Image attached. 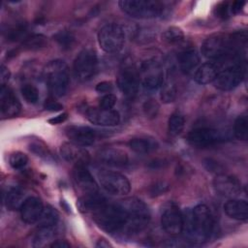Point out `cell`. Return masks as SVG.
I'll list each match as a JSON object with an SVG mask.
<instances>
[{
    "label": "cell",
    "instance_id": "cell-1",
    "mask_svg": "<svg viewBox=\"0 0 248 248\" xmlns=\"http://www.w3.org/2000/svg\"><path fill=\"white\" fill-rule=\"evenodd\" d=\"M183 215L182 232L187 241L200 244L207 241L213 232L214 221L209 208L205 204H198L187 208Z\"/></svg>",
    "mask_w": 248,
    "mask_h": 248
},
{
    "label": "cell",
    "instance_id": "cell-2",
    "mask_svg": "<svg viewBox=\"0 0 248 248\" xmlns=\"http://www.w3.org/2000/svg\"><path fill=\"white\" fill-rule=\"evenodd\" d=\"M92 214L94 222L104 231L111 234L126 235L128 228V212L122 202L104 203Z\"/></svg>",
    "mask_w": 248,
    "mask_h": 248
},
{
    "label": "cell",
    "instance_id": "cell-3",
    "mask_svg": "<svg viewBox=\"0 0 248 248\" xmlns=\"http://www.w3.org/2000/svg\"><path fill=\"white\" fill-rule=\"evenodd\" d=\"M43 76L53 96L62 97L66 94L70 82V76L69 68L63 60L55 59L49 61L44 68Z\"/></svg>",
    "mask_w": 248,
    "mask_h": 248
},
{
    "label": "cell",
    "instance_id": "cell-4",
    "mask_svg": "<svg viewBox=\"0 0 248 248\" xmlns=\"http://www.w3.org/2000/svg\"><path fill=\"white\" fill-rule=\"evenodd\" d=\"M227 58L230 64L224 69L219 70L213 80L214 87L222 91L235 88L242 81L245 74V67L239 54H228Z\"/></svg>",
    "mask_w": 248,
    "mask_h": 248
},
{
    "label": "cell",
    "instance_id": "cell-5",
    "mask_svg": "<svg viewBox=\"0 0 248 248\" xmlns=\"http://www.w3.org/2000/svg\"><path fill=\"white\" fill-rule=\"evenodd\" d=\"M128 212L127 235L142 231L150 221V212L147 205L140 200L130 198L122 201Z\"/></svg>",
    "mask_w": 248,
    "mask_h": 248
},
{
    "label": "cell",
    "instance_id": "cell-6",
    "mask_svg": "<svg viewBox=\"0 0 248 248\" xmlns=\"http://www.w3.org/2000/svg\"><path fill=\"white\" fill-rule=\"evenodd\" d=\"M118 5L125 14L140 19L157 17L165 9L164 3L152 0H122Z\"/></svg>",
    "mask_w": 248,
    "mask_h": 248
},
{
    "label": "cell",
    "instance_id": "cell-7",
    "mask_svg": "<svg viewBox=\"0 0 248 248\" xmlns=\"http://www.w3.org/2000/svg\"><path fill=\"white\" fill-rule=\"evenodd\" d=\"M98 43L101 48L108 53L120 51L125 43V29L116 23L103 26L98 33Z\"/></svg>",
    "mask_w": 248,
    "mask_h": 248
},
{
    "label": "cell",
    "instance_id": "cell-8",
    "mask_svg": "<svg viewBox=\"0 0 248 248\" xmlns=\"http://www.w3.org/2000/svg\"><path fill=\"white\" fill-rule=\"evenodd\" d=\"M101 187L111 195H126L131 190V184L128 178L117 171L100 170L97 173Z\"/></svg>",
    "mask_w": 248,
    "mask_h": 248
},
{
    "label": "cell",
    "instance_id": "cell-9",
    "mask_svg": "<svg viewBox=\"0 0 248 248\" xmlns=\"http://www.w3.org/2000/svg\"><path fill=\"white\" fill-rule=\"evenodd\" d=\"M98 69V58L92 48L82 49L74 61V73L79 81L91 79Z\"/></svg>",
    "mask_w": 248,
    "mask_h": 248
},
{
    "label": "cell",
    "instance_id": "cell-10",
    "mask_svg": "<svg viewBox=\"0 0 248 248\" xmlns=\"http://www.w3.org/2000/svg\"><path fill=\"white\" fill-rule=\"evenodd\" d=\"M161 225L170 234H178L182 232L183 215L176 203L169 202L162 207Z\"/></svg>",
    "mask_w": 248,
    "mask_h": 248
},
{
    "label": "cell",
    "instance_id": "cell-11",
    "mask_svg": "<svg viewBox=\"0 0 248 248\" xmlns=\"http://www.w3.org/2000/svg\"><path fill=\"white\" fill-rule=\"evenodd\" d=\"M142 74V86L147 90H155L164 82V73L160 68V62L156 58H150L140 64Z\"/></svg>",
    "mask_w": 248,
    "mask_h": 248
},
{
    "label": "cell",
    "instance_id": "cell-12",
    "mask_svg": "<svg viewBox=\"0 0 248 248\" xmlns=\"http://www.w3.org/2000/svg\"><path fill=\"white\" fill-rule=\"evenodd\" d=\"M202 53L209 59H221L230 53L229 37L223 34H213L207 37L202 45Z\"/></svg>",
    "mask_w": 248,
    "mask_h": 248
},
{
    "label": "cell",
    "instance_id": "cell-13",
    "mask_svg": "<svg viewBox=\"0 0 248 248\" xmlns=\"http://www.w3.org/2000/svg\"><path fill=\"white\" fill-rule=\"evenodd\" d=\"M117 85L120 91L128 98H133L137 95L140 85L139 75L134 66L125 63L120 69L117 76Z\"/></svg>",
    "mask_w": 248,
    "mask_h": 248
},
{
    "label": "cell",
    "instance_id": "cell-14",
    "mask_svg": "<svg viewBox=\"0 0 248 248\" xmlns=\"http://www.w3.org/2000/svg\"><path fill=\"white\" fill-rule=\"evenodd\" d=\"M84 115L92 124L99 126H115L120 121V115L115 109L102 108H87Z\"/></svg>",
    "mask_w": 248,
    "mask_h": 248
},
{
    "label": "cell",
    "instance_id": "cell-15",
    "mask_svg": "<svg viewBox=\"0 0 248 248\" xmlns=\"http://www.w3.org/2000/svg\"><path fill=\"white\" fill-rule=\"evenodd\" d=\"M187 140L194 146L206 147L220 141L221 135L216 129L201 127L190 131Z\"/></svg>",
    "mask_w": 248,
    "mask_h": 248
},
{
    "label": "cell",
    "instance_id": "cell-16",
    "mask_svg": "<svg viewBox=\"0 0 248 248\" xmlns=\"http://www.w3.org/2000/svg\"><path fill=\"white\" fill-rule=\"evenodd\" d=\"M21 105L11 88L1 85L0 90V111L2 118H11L19 114Z\"/></svg>",
    "mask_w": 248,
    "mask_h": 248
},
{
    "label": "cell",
    "instance_id": "cell-17",
    "mask_svg": "<svg viewBox=\"0 0 248 248\" xmlns=\"http://www.w3.org/2000/svg\"><path fill=\"white\" fill-rule=\"evenodd\" d=\"M213 187L218 195L227 198H233L241 191V183L236 177L223 173L213 179Z\"/></svg>",
    "mask_w": 248,
    "mask_h": 248
},
{
    "label": "cell",
    "instance_id": "cell-18",
    "mask_svg": "<svg viewBox=\"0 0 248 248\" xmlns=\"http://www.w3.org/2000/svg\"><path fill=\"white\" fill-rule=\"evenodd\" d=\"M72 175L75 185L83 194L98 192V184L85 165L75 166Z\"/></svg>",
    "mask_w": 248,
    "mask_h": 248
},
{
    "label": "cell",
    "instance_id": "cell-19",
    "mask_svg": "<svg viewBox=\"0 0 248 248\" xmlns=\"http://www.w3.org/2000/svg\"><path fill=\"white\" fill-rule=\"evenodd\" d=\"M65 134L71 142L82 147L93 144L96 140V132L87 126H68Z\"/></svg>",
    "mask_w": 248,
    "mask_h": 248
},
{
    "label": "cell",
    "instance_id": "cell-20",
    "mask_svg": "<svg viewBox=\"0 0 248 248\" xmlns=\"http://www.w3.org/2000/svg\"><path fill=\"white\" fill-rule=\"evenodd\" d=\"M61 157L69 163L77 165H87L90 160L89 153L82 148V146L77 145L73 142H64L59 149Z\"/></svg>",
    "mask_w": 248,
    "mask_h": 248
},
{
    "label": "cell",
    "instance_id": "cell-21",
    "mask_svg": "<svg viewBox=\"0 0 248 248\" xmlns=\"http://www.w3.org/2000/svg\"><path fill=\"white\" fill-rule=\"evenodd\" d=\"M43 210L44 206L41 200L36 197H29L24 200L19 212L23 222L27 224H34L38 222Z\"/></svg>",
    "mask_w": 248,
    "mask_h": 248
},
{
    "label": "cell",
    "instance_id": "cell-22",
    "mask_svg": "<svg viewBox=\"0 0 248 248\" xmlns=\"http://www.w3.org/2000/svg\"><path fill=\"white\" fill-rule=\"evenodd\" d=\"M98 160L110 167H123L128 164V155L119 148L107 147L98 153Z\"/></svg>",
    "mask_w": 248,
    "mask_h": 248
},
{
    "label": "cell",
    "instance_id": "cell-23",
    "mask_svg": "<svg viewBox=\"0 0 248 248\" xmlns=\"http://www.w3.org/2000/svg\"><path fill=\"white\" fill-rule=\"evenodd\" d=\"M106 202V199L101 194H99V192H96L83 194L81 197L78 198L77 205L81 212L93 213Z\"/></svg>",
    "mask_w": 248,
    "mask_h": 248
},
{
    "label": "cell",
    "instance_id": "cell-24",
    "mask_svg": "<svg viewBox=\"0 0 248 248\" xmlns=\"http://www.w3.org/2000/svg\"><path fill=\"white\" fill-rule=\"evenodd\" d=\"M225 213L235 220L246 221L248 217V204L244 200L232 199L224 204Z\"/></svg>",
    "mask_w": 248,
    "mask_h": 248
},
{
    "label": "cell",
    "instance_id": "cell-25",
    "mask_svg": "<svg viewBox=\"0 0 248 248\" xmlns=\"http://www.w3.org/2000/svg\"><path fill=\"white\" fill-rule=\"evenodd\" d=\"M200 63V56L196 49L188 48L180 52L178 56V64L183 74H190Z\"/></svg>",
    "mask_w": 248,
    "mask_h": 248
},
{
    "label": "cell",
    "instance_id": "cell-26",
    "mask_svg": "<svg viewBox=\"0 0 248 248\" xmlns=\"http://www.w3.org/2000/svg\"><path fill=\"white\" fill-rule=\"evenodd\" d=\"M219 70V66L214 63H203L197 69L194 75V79L199 84H207L209 82H213Z\"/></svg>",
    "mask_w": 248,
    "mask_h": 248
},
{
    "label": "cell",
    "instance_id": "cell-27",
    "mask_svg": "<svg viewBox=\"0 0 248 248\" xmlns=\"http://www.w3.org/2000/svg\"><path fill=\"white\" fill-rule=\"evenodd\" d=\"M129 146L139 154H147L156 150L159 146L158 141L151 137H137L129 140Z\"/></svg>",
    "mask_w": 248,
    "mask_h": 248
},
{
    "label": "cell",
    "instance_id": "cell-28",
    "mask_svg": "<svg viewBox=\"0 0 248 248\" xmlns=\"http://www.w3.org/2000/svg\"><path fill=\"white\" fill-rule=\"evenodd\" d=\"M24 194L23 192L16 187L10 188L7 193L4 195V202L8 209L10 210H17L20 209L24 202Z\"/></svg>",
    "mask_w": 248,
    "mask_h": 248
},
{
    "label": "cell",
    "instance_id": "cell-29",
    "mask_svg": "<svg viewBox=\"0 0 248 248\" xmlns=\"http://www.w3.org/2000/svg\"><path fill=\"white\" fill-rule=\"evenodd\" d=\"M56 235L55 227L51 228H39V231L34 236L33 246L34 247H45L49 246L54 240V236Z\"/></svg>",
    "mask_w": 248,
    "mask_h": 248
},
{
    "label": "cell",
    "instance_id": "cell-30",
    "mask_svg": "<svg viewBox=\"0 0 248 248\" xmlns=\"http://www.w3.org/2000/svg\"><path fill=\"white\" fill-rule=\"evenodd\" d=\"M58 219H59L58 212L50 205H46V207H44V210L38 220L39 228L56 227L58 223Z\"/></svg>",
    "mask_w": 248,
    "mask_h": 248
},
{
    "label": "cell",
    "instance_id": "cell-31",
    "mask_svg": "<svg viewBox=\"0 0 248 248\" xmlns=\"http://www.w3.org/2000/svg\"><path fill=\"white\" fill-rule=\"evenodd\" d=\"M176 96H177L176 83L170 78L168 80H164L161 86V93H160L161 100L165 104H169L173 102L176 99Z\"/></svg>",
    "mask_w": 248,
    "mask_h": 248
},
{
    "label": "cell",
    "instance_id": "cell-32",
    "mask_svg": "<svg viewBox=\"0 0 248 248\" xmlns=\"http://www.w3.org/2000/svg\"><path fill=\"white\" fill-rule=\"evenodd\" d=\"M47 45V40L44 35L33 34L27 36L23 41L21 46L28 50H37L45 47Z\"/></svg>",
    "mask_w": 248,
    "mask_h": 248
},
{
    "label": "cell",
    "instance_id": "cell-33",
    "mask_svg": "<svg viewBox=\"0 0 248 248\" xmlns=\"http://www.w3.org/2000/svg\"><path fill=\"white\" fill-rule=\"evenodd\" d=\"M184 124H185L184 116L178 111L173 112L170 116L169 121H168L169 134L172 137H175V136L179 135L182 132L183 128H184Z\"/></svg>",
    "mask_w": 248,
    "mask_h": 248
},
{
    "label": "cell",
    "instance_id": "cell-34",
    "mask_svg": "<svg viewBox=\"0 0 248 248\" xmlns=\"http://www.w3.org/2000/svg\"><path fill=\"white\" fill-rule=\"evenodd\" d=\"M233 134L237 140H246L248 138V119L246 115H239L233 125Z\"/></svg>",
    "mask_w": 248,
    "mask_h": 248
},
{
    "label": "cell",
    "instance_id": "cell-35",
    "mask_svg": "<svg viewBox=\"0 0 248 248\" xmlns=\"http://www.w3.org/2000/svg\"><path fill=\"white\" fill-rule=\"evenodd\" d=\"M27 36V26L25 23H18L13 27H10L6 31V38L10 42H16L18 40H24Z\"/></svg>",
    "mask_w": 248,
    "mask_h": 248
},
{
    "label": "cell",
    "instance_id": "cell-36",
    "mask_svg": "<svg viewBox=\"0 0 248 248\" xmlns=\"http://www.w3.org/2000/svg\"><path fill=\"white\" fill-rule=\"evenodd\" d=\"M163 39L168 44H171V45L180 44L184 40V33L179 27L170 26L164 31Z\"/></svg>",
    "mask_w": 248,
    "mask_h": 248
},
{
    "label": "cell",
    "instance_id": "cell-37",
    "mask_svg": "<svg viewBox=\"0 0 248 248\" xmlns=\"http://www.w3.org/2000/svg\"><path fill=\"white\" fill-rule=\"evenodd\" d=\"M53 39L63 49H69L75 43V36L68 30H60L53 35Z\"/></svg>",
    "mask_w": 248,
    "mask_h": 248
},
{
    "label": "cell",
    "instance_id": "cell-38",
    "mask_svg": "<svg viewBox=\"0 0 248 248\" xmlns=\"http://www.w3.org/2000/svg\"><path fill=\"white\" fill-rule=\"evenodd\" d=\"M10 166L15 170H20L24 168L28 163V157L26 154L20 151L13 152L9 157Z\"/></svg>",
    "mask_w": 248,
    "mask_h": 248
},
{
    "label": "cell",
    "instance_id": "cell-39",
    "mask_svg": "<svg viewBox=\"0 0 248 248\" xmlns=\"http://www.w3.org/2000/svg\"><path fill=\"white\" fill-rule=\"evenodd\" d=\"M20 92L23 98L30 104H36L39 100V91L33 84H23L21 86Z\"/></svg>",
    "mask_w": 248,
    "mask_h": 248
},
{
    "label": "cell",
    "instance_id": "cell-40",
    "mask_svg": "<svg viewBox=\"0 0 248 248\" xmlns=\"http://www.w3.org/2000/svg\"><path fill=\"white\" fill-rule=\"evenodd\" d=\"M159 109L160 106L154 99H148L142 105V111L145 117L148 119H154L158 115Z\"/></svg>",
    "mask_w": 248,
    "mask_h": 248
},
{
    "label": "cell",
    "instance_id": "cell-41",
    "mask_svg": "<svg viewBox=\"0 0 248 248\" xmlns=\"http://www.w3.org/2000/svg\"><path fill=\"white\" fill-rule=\"evenodd\" d=\"M30 150L36 154L37 156L45 159V160H51L52 159V156H51V153L50 151L48 150L47 146H46L42 141H35V142H32L30 143Z\"/></svg>",
    "mask_w": 248,
    "mask_h": 248
},
{
    "label": "cell",
    "instance_id": "cell-42",
    "mask_svg": "<svg viewBox=\"0 0 248 248\" xmlns=\"http://www.w3.org/2000/svg\"><path fill=\"white\" fill-rule=\"evenodd\" d=\"M170 190V184L166 181H156L149 187V195L151 197H158Z\"/></svg>",
    "mask_w": 248,
    "mask_h": 248
},
{
    "label": "cell",
    "instance_id": "cell-43",
    "mask_svg": "<svg viewBox=\"0 0 248 248\" xmlns=\"http://www.w3.org/2000/svg\"><path fill=\"white\" fill-rule=\"evenodd\" d=\"M154 38V33L149 28H138L135 30V39L139 43H148Z\"/></svg>",
    "mask_w": 248,
    "mask_h": 248
},
{
    "label": "cell",
    "instance_id": "cell-44",
    "mask_svg": "<svg viewBox=\"0 0 248 248\" xmlns=\"http://www.w3.org/2000/svg\"><path fill=\"white\" fill-rule=\"evenodd\" d=\"M116 101H117V99L113 94L108 93L101 97V99L99 101V107L102 108L110 109L114 107V105L116 104Z\"/></svg>",
    "mask_w": 248,
    "mask_h": 248
},
{
    "label": "cell",
    "instance_id": "cell-45",
    "mask_svg": "<svg viewBox=\"0 0 248 248\" xmlns=\"http://www.w3.org/2000/svg\"><path fill=\"white\" fill-rule=\"evenodd\" d=\"M44 108L49 111H59L63 108V106L53 98H47L44 103Z\"/></svg>",
    "mask_w": 248,
    "mask_h": 248
},
{
    "label": "cell",
    "instance_id": "cell-46",
    "mask_svg": "<svg viewBox=\"0 0 248 248\" xmlns=\"http://www.w3.org/2000/svg\"><path fill=\"white\" fill-rule=\"evenodd\" d=\"M229 11H230V8L227 2L220 3L219 5L216 6V9H215L216 16L221 18H227L229 16Z\"/></svg>",
    "mask_w": 248,
    "mask_h": 248
},
{
    "label": "cell",
    "instance_id": "cell-47",
    "mask_svg": "<svg viewBox=\"0 0 248 248\" xmlns=\"http://www.w3.org/2000/svg\"><path fill=\"white\" fill-rule=\"evenodd\" d=\"M96 91L99 93H110L113 89V85L110 81H101L96 85Z\"/></svg>",
    "mask_w": 248,
    "mask_h": 248
},
{
    "label": "cell",
    "instance_id": "cell-48",
    "mask_svg": "<svg viewBox=\"0 0 248 248\" xmlns=\"http://www.w3.org/2000/svg\"><path fill=\"white\" fill-rule=\"evenodd\" d=\"M10 77H11V73L9 69L4 64H1V67H0L1 85H6V82H8V80L10 79Z\"/></svg>",
    "mask_w": 248,
    "mask_h": 248
},
{
    "label": "cell",
    "instance_id": "cell-49",
    "mask_svg": "<svg viewBox=\"0 0 248 248\" xmlns=\"http://www.w3.org/2000/svg\"><path fill=\"white\" fill-rule=\"evenodd\" d=\"M68 117V113L67 112H63V113H60L52 118H49L48 119V123L52 124V125H55V124H60L62 122H64Z\"/></svg>",
    "mask_w": 248,
    "mask_h": 248
},
{
    "label": "cell",
    "instance_id": "cell-50",
    "mask_svg": "<svg viewBox=\"0 0 248 248\" xmlns=\"http://www.w3.org/2000/svg\"><path fill=\"white\" fill-rule=\"evenodd\" d=\"M244 5H245L244 1H234V2H232L230 10L232 14H238L242 10Z\"/></svg>",
    "mask_w": 248,
    "mask_h": 248
},
{
    "label": "cell",
    "instance_id": "cell-51",
    "mask_svg": "<svg viewBox=\"0 0 248 248\" xmlns=\"http://www.w3.org/2000/svg\"><path fill=\"white\" fill-rule=\"evenodd\" d=\"M49 246L55 247V248H69V247H71V244L69 242H67L66 240L57 239V240H54Z\"/></svg>",
    "mask_w": 248,
    "mask_h": 248
},
{
    "label": "cell",
    "instance_id": "cell-52",
    "mask_svg": "<svg viewBox=\"0 0 248 248\" xmlns=\"http://www.w3.org/2000/svg\"><path fill=\"white\" fill-rule=\"evenodd\" d=\"M111 245L105 239H100L96 243V247H110Z\"/></svg>",
    "mask_w": 248,
    "mask_h": 248
}]
</instances>
